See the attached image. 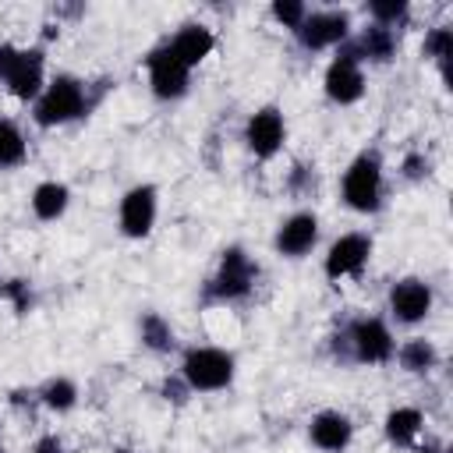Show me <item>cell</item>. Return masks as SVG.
I'll list each match as a JSON object with an SVG mask.
<instances>
[{
	"mask_svg": "<svg viewBox=\"0 0 453 453\" xmlns=\"http://www.w3.org/2000/svg\"><path fill=\"white\" fill-rule=\"evenodd\" d=\"M88 113V96H85V81H78L74 74H57L42 96L35 99V124L39 127H57L67 120H78Z\"/></svg>",
	"mask_w": 453,
	"mask_h": 453,
	"instance_id": "6da1fadb",
	"label": "cell"
},
{
	"mask_svg": "<svg viewBox=\"0 0 453 453\" xmlns=\"http://www.w3.org/2000/svg\"><path fill=\"white\" fill-rule=\"evenodd\" d=\"M180 379L191 386V393L226 389L234 379V354H226L219 347H191V350H184Z\"/></svg>",
	"mask_w": 453,
	"mask_h": 453,
	"instance_id": "7a4b0ae2",
	"label": "cell"
},
{
	"mask_svg": "<svg viewBox=\"0 0 453 453\" xmlns=\"http://www.w3.org/2000/svg\"><path fill=\"white\" fill-rule=\"evenodd\" d=\"M258 276V265L248 258V251L241 244H230L219 258L216 276L205 283V301H241L251 294Z\"/></svg>",
	"mask_w": 453,
	"mask_h": 453,
	"instance_id": "3957f363",
	"label": "cell"
},
{
	"mask_svg": "<svg viewBox=\"0 0 453 453\" xmlns=\"http://www.w3.org/2000/svg\"><path fill=\"white\" fill-rule=\"evenodd\" d=\"M343 202L354 212H375L382 205V159H379V152H361L343 170Z\"/></svg>",
	"mask_w": 453,
	"mask_h": 453,
	"instance_id": "277c9868",
	"label": "cell"
},
{
	"mask_svg": "<svg viewBox=\"0 0 453 453\" xmlns=\"http://www.w3.org/2000/svg\"><path fill=\"white\" fill-rule=\"evenodd\" d=\"M326 96L340 106L357 103L365 96V74H361V53L354 46V39H343L336 46V60L326 67Z\"/></svg>",
	"mask_w": 453,
	"mask_h": 453,
	"instance_id": "5b68a950",
	"label": "cell"
},
{
	"mask_svg": "<svg viewBox=\"0 0 453 453\" xmlns=\"http://www.w3.org/2000/svg\"><path fill=\"white\" fill-rule=\"evenodd\" d=\"M343 340L350 347V361H361V365H386L396 354L393 333L386 329L382 319H357V322H350Z\"/></svg>",
	"mask_w": 453,
	"mask_h": 453,
	"instance_id": "8992f818",
	"label": "cell"
},
{
	"mask_svg": "<svg viewBox=\"0 0 453 453\" xmlns=\"http://www.w3.org/2000/svg\"><path fill=\"white\" fill-rule=\"evenodd\" d=\"M294 35L311 53L326 46H340L343 39H350V14L347 11H308Z\"/></svg>",
	"mask_w": 453,
	"mask_h": 453,
	"instance_id": "52a82bcc",
	"label": "cell"
},
{
	"mask_svg": "<svg viewBox=\"0 0 453 453\" xmlns=\"http://www.w3.org/2000/svg\"><path fill=\"white\" fill-rule=\"evenodd\" d=\"M145 67H149V85H152V96L156 99H180L188 92L191 67H184L170 46L152 50L145 57Z\"/></svg>",
	"mask_w": 453,
	"mask_h": 453,
	"instance_id": "ba28073f",
	"label": "cell"
},
{
	"mask_svg": "<svg viewBox=\"0 0 453 453\" xmlns=\"http://www.w3.org/2000/svg\"><path fill=\"white\" fill-rule=\"evenodd\" d=\"M283 138H287V124H283V113L276 106L255 110L244 124V142L258 159H273L283 149Z\"/></svg>",
	"mask_w": 453,
	"mask_h": 453,
	"instance_id": "9c48e42d",
	"label": "cell"
},
{
	"mask_svg": "<svg viewBox=\"0 0 453 453\" xmlns=\"http://www.w3.org/2000/svg\"><path fill=\"white\" fill-rule=\"evenodd\" d=\"M117 219H120L124 237H149V230L156 223V188L152 184H134L131 191H124Z\"/></svg>",
	"mask_w": 453,
	"mask_h": 453,
	"instance_id": "30bf717a",
	"label": "cell"
},
{
	"mask_svg": "<svg viewBox=\"0 0 453 453\" xmlns=\"http://www.w3.org/2000/svg\"><path fill=\"white\" fill-rule=\"evenodd\" d=\"M372 255V237L368 234H343L329 244L326 251V276L329 280H343V276H357L365 269Z\"/></svg>",
	"mask_w": 453,
	"mask_h": 453,
	"instance_id": "8fae6325",
	"label": "cell"
},
{
	"mask_svg": "<svg viewBox=\"0 0 453 453\" xmlns=\"http://www.w3.org/2000/svg\"><path fill=\"white\" fill-rule=\"evenodd\" d=\"M389 311H393V319L403 322V326L421 322V319L432 311V287H428L425 280H418V276L396 280L393 290H389Z\"/></svg>",
	"mask_w": 453,
	"mask_h": 453,
	"instance_id": "7c38bea8",
	"label": "cell"
},
{
	"mask_svg": "<svg viewBox=\"0 0 453 453\" xmlns=\"http://www.w3.org/2000/svg\"><path fill=\"white\" fill-rule=\"evenodd\" d=\"M315 241H319V216L315 212H294V216H287L280 223L273 244H276L280 255L301 258V255H308L315 248Z\"/></svg>",
	"mask_w": 453,
	"mask_h": 453,
	"instance_id": "4fadbf2b",
	"label": "cell"
},
{
	"mask_svg": "<svg viewBox=\"0 0 453 453\" xmlns=\"http://www.w3.org/2000/svg\"><path fill=\"white\" fill-rule=\"evenodd\" d=\"M4 85L14 99H39L42 96V50H21Z\"/></svg>",
	"mask_w": 453,
	"mask_h": 453,
	"instance_id": "5bb4252c",
	"label": "cell"
},
{
	"mask_svg": "<svg viewBox=\"0 0 453 453\" xmlns=\"http://www.w3.org/2000/svg\"><path fill=\"white\" fill-rule=\"evenodd\" d=\"M308 435H311V442H315L322 453H343V449L350 446V439H354V425H350V418L340 414V411H322V414L311 418Z\"/></svg>",
	"mask_w": 453,
	"mask_h": 453,
	"instance_id": "9a60e30c",
	"label": "cell"
},
{
	"mask_svg": "<svg viewBox=\"0 0 453 453\" xmlns=\"http://www.w3.org/2000/svg\"><path fill=\"white\" fill-rule=\"evenodd\" d=\"M173 53H177V60L184 64V67H195V64H202L209 53H212V46H216V35L205 28V25H198V21H191V25H184L170 42H166Z\"/></svg>",
	"mask_w": 453,
	"mask_h": 453,
	"instance_id": "2e32d148",
	"label": "cell"
},
{
	"mask_svg": "<svg viewBox=\"0 0 453 453\" xmlns=\"http://www.w3.org/2000/svg\"><path fill=\"white\" fill-rule=\"evenodd\" d=\"M67 202H71V191H67V184H60V180H42V184H35V191H32V212L39 216V219H60L64 212H67Z\"/></svg>",
	"mask_w": 453,
	"mask_h": 453,
	"instance_id": "e0dca14e",
	"label": "cell"
},
{
	"mask_svg": "<svg viewBox=\"0 0 453 453\" xmlns=\"http://www.w3.org/2000/svg\"><path fill=\"white\" fill-rule=\"evenodd\" d=\"M425 414L418 407H393L386 414V439L393 446H414V439L421 435Z\"/></svg>",
	"mask_w": 453,
	"mask_h": 453,
	"instance_id": "ac0fdd59",
	"label": "cell"
},
{
	"mask_svg": "<svg viewBox=\"0 0 453 453\" xmlns=\"http://www.w3.org/2000/svg\"><path fill=\"white\" fill-rule=\"evenodd\" d=\"M361 60H375V64H386L393 53H396V35L393 28H382V25H368L357 39H354Z\"/></svg>",
	"mask_w": 453,
	"mask_h": 453,
	"instance_id": "d6986e66",
	"label": "cell"
},
{
	"mask_svg": "<svg viewBox=\"0 0 453 453\" xmlns=\"http://www.w3.org/2000/svg\"><path fill=\"white\" fill-rule=\"evenodd\" d=\"M396 361H400V368L411 372V375H428V372L435 368L439 354H435V347H432L428 340L414 336V340H407V343L396 350Z\"/></svg>",
	"mask_w": 453,
	"mask_h": 453,
	"instance_id": "ffe728a7",
	"label": "cell"
},
{
	"mask_svg": "<svg viewBox=\"0 0 453 453\" xmlns=\"http://www.w3.org/2000/svg\"><path fill=\"white\" fill-rule=\"evenodd\" d=\"M28 156V145H25V134L18 131L14 120L0 117V170L7 166H21Z\"/></svg>",
	"mask_w": 453,
	"mask_h": 453,
	"instance_id": "44dd1931",
	"label": "cell"
},
{
	"mask_svg": "<svg viewBox=\"0 0 453 453\" xmlns=\"http://www.w3.org/2000/svg\"><path fill=\"white\" fill-rule=\"evenodd\" d=\"M138 333H142V343H145L149 350H156V354H166V350L173 347V329H170V322H166L163 315H156V311L142 315Z\"/></svg>",
	"mask_w": 453,
	"mask_h": 453,
	"instance_id": "7402d4cb",
	"label": "cell"
},
{
	"mask_svg": "<svg viewBox=\"0 0 453 453\" xmlns=\"http://www.w3.org/2000/svg\"><path fill=\"white\" fill-rule=\"evenodd\" d=\"M39 403L42 407H50V411H57V414H64V411H71L74 403H78V386L71 382V379H50L42 389H39Z\"/></svg>",
	"mask_w": 453,
	"mask_h": 453,
	"instance_id": "603a6c76",
	"label": "cell"
},
{
	"mask_svg": "<svg viewBox=\"0 0 453 453\" xmlns=\"http://www.w3.org/2000/svg\"><path fill=\"white\" fill-rule=\"evenodd\" d=\"M407 0H372L368 4V14H372V25H382V28H393L396 21L407 18Z\"/></svg>",
	"mask_w": 453,
	"mask_h": 453,
	"instance_id": "cb8c5ba5",
	"label": "cell"
},
{
	"mask_svg": "<svg viewBox=\"0 0 453 453\" xmlns=\"http://www.w3.org/2000/svg\"><path fill=\"white\" fill-rule=\"evenodd\" d=\"M449 53H453V32H449L446 25H435V28H428V35H425V57L446 67Z\"/></svg>",
	"mask_w": 453,
	"mask_h": 453,
	"instance_id": "d4e9b609",
	"label": "cell"
},
{
	"mask_svg": "<svg viewBox=\"0 0 453 453\" xmlns=\"http://www.w3.org/2000/svg\"><path fill=\"white\" fill-rule=\"evenodd\" d=\"M304 14H308V7H304L301 0H276V4H273V18H276L283 28H290V32H297V25L304 21Z\"/></svg>",
	"mask_w": 453,
	"mask_h": 453,
	"instance_id": "484cf974",
	"label": "cell"
},
{
	"mask_svg": "<svg viewBox=\"0 0 453 453\" xmlns=\"http://www.w3.org/2000/svg\"><path fill=\"white\" fill-rule=\"evenodd\" d=\"M0 297H7L18 315H25V311L32 308V290H28L25 280H7V283H0Z\"/></svg>",
	"mask_w": 453,
	"mask_h": 453,
	"instance_id": "4316f807",
	"label": "cell"
},
{
	"mask_svg": "<svg viewBox=\"0 0 453 453\" xmlns=\"http://www.w3.org/2000/svg\"><path fill=\"white\" fill-rule=\"evenodd\" d=\"M400 170H403L407 180H425L428 177V159L421 152H407L403 163H400Z\"/></svg>",
	"mask_w": 453,
	"mask_h": 453,
	"instance_id": "83f0119b",
	"label": "cell"
},
{
	"mask_svg": "<svg viewBox=\"0 0 453 453\" xmlns=\"http://www.w3.org/2000/svg\"><path fill=\"white\" fill-rule=\"evenodd\" d=\"M163 396L170 400V403H188V396H191V386L180 379V375H170V379H163Z\"/></svg>",
	"mask_w": 453,
	"mask_h": 453,
	"instance_id": "f1b7e54d",
	"label": "cell"
},
{
	"mask_svg": "<svg viewBox=\"0 0 453 453\" xmlns=\"http://www.w3.org/2000/svg\"><path fill=\"white\" fill-rule=\"evenodd\" d=\"M18 46L14 42H0V81L11 74V67H14V60H18Z\"/></svg>",
	"mask_w": 453,
	"mask_h": 453,
	"instance_id": "f546056e",
	"label": "cell"
},
{
	"mask_svg": "<svg viewBox=\"0 0 453 453\" xmlns=\"http://www.w3.org/2000/svg\"><path fill=\"white\" fill-rule=\"evenodd\" d=\"M32 453H67V446L57 435H39L35 446H32Z\"/></svg>",
	"mask_w": 453,
	"mask_h": 453,
	"instance_id": "4dcf8cb0",
	"label": "cell"
},
{
	"mask_svg": "<svg viewBox=\"0 0 453 453\" xmlns=\"http://www.w3.org/2000/svg\"><path fill=\"white\" fill-rule=\"evenodd\" d=\"M414 453H442V449H439V446H432V442H425V446H418Z\"/></svg>",
	"mask_w": 453,
	"mask_h": 453,
	"instance_id": "1f68e13d",
	"label": "cell"
},
{
	"mask_svg": "<svg viewBox=\"0 0 453 453\" xmlns=\"http://www.w3.org/2000/svg\"><path fill=\"white\" fill-rule=\"evenodd\" d=\"M113 453H134V449H127V446H117V449H113Z\"/></svg>",
	"mask_w": 453,
	"mask_h": 453,
	"instance_id": "d6a6232c",
	"label": "cell"
},
{
	"mask_svg": "<svg viewBox=\"0 0 453 453\" xmlns=\"http://www.w3.org/2000/svg\"><path fill=\"white\" fill-rule=\"evenodd\" d=\"M0 453H4V446H0Z\"/></svg>",
	"mask_w": 453,
	"mask_h": 453,
	"instance_id": "836d02e7",
	"label": "cell"
}]
</instances>
